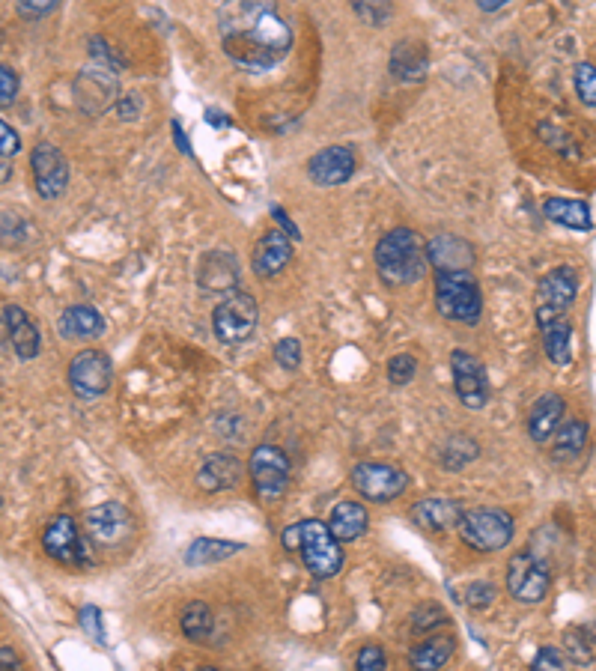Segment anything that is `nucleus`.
Returning a JSON list of instances; mask_svg holds the SVG:
<instances>
[{"label":"nucleus","instance_id":"f257e3e1","mask_svg":"<svg viewBox=\"0 0 596 671\" xmlns=\"http://www.w3.org/2000/svg\"><path fill=\"white\" fill-rule=\"evenodd\" d=\"M218 33L224 54L248 72L278 66L293 48V30L269 0H224Z\"/></svg>","mask_w":596,"mask_h":671},{"label":"nucleus","instance_id":"f03ea898","mask_svg":"<svg viewBox=\"0 0 596 671\" xmlns=\"http://www.w3.org/2000/svg\"><path fill=\"white\" fill-rule=\"evenodd\" d=\"M430 266V254L424 239L409 230V227H397L391 233H385L376 245V269L379 278L391 287H409L418 284L427 275Z\"/></svg>","mask_w":596,"mask_h":671},{"label":"nucleus","instance_id":"7ed1b4c3","mask_svg":"<svg viewBox=\"0 0 596 671\" xmlns=\"http://www.w3.org/2000/svg\"><path fill=\"white\" fill-rule=\"evenodd\" d=\"M436 305L450 323L474 326L483 311V296L477 281L465 272H439L436 278Z\"/></svg>","mask_w":596,"mask_h":671},{"label":"nucleus","instance_id":"20e7f679","mask_svg":"<svg viewBox=\"0 0 596 671\" xmlns=\"http://www.w3.org/2000/svg\"><path fill=\"white\" fill-rule=\"evenodd\" d=\"M576 296H579V272L573 266H558L549 275H543L534 299L537 326L543 329L555 320H567V311L573 308Z\"/></svg>","mask_w":596,"mask_h":671},{"label":"nucleus","instance_id":"39448f33","mask_svg":"<svg viewBox=\"0 0 596 671\" xmlns=\"http://www.w3.org/2000/svg\"><path fill=\"white\" fill-rule=\"evenodd\" d=\"M301 561L316 579H331L343 567V549L331 525L319 519H304L301 522Z\"/></svg>","mask_w":596,"mask_h":671},{"label":"nucleus","instance_id":"423d86ee","mask_svg":"<svg viewBox=\"0 0 596 671\" xmlns=\"http://www.w3.org/2000/svg\"><path fill=\"white\" fill-rule=\"evenodd\" d=\"M513 516L498 507H477L468 510L459 522L462 540L477 552H498L513 540Z\"/></svg>","mask_w":596,"mask_h":671},{"label":"nucleus","instance_id":"0eeeda50","mask_svg":"<svg viewBox=\"0 0 596 671\" xmlns=\"http://www.w3.org/2000/svg\"><path fill=\"white\" fill-rule=\"evenodd\" d=\"M84 531L99 549H123L135 537V519L120 502H105L84 513Z\"/></svg>","mask_w":596,"mask_h":671},{"label":"nucleus","instance_id":"6e6552de","mask_svg":"<svg viewBox=\"0 0 596 671\" xmlns=\"http://www.w3.org/2000/svg\"><path fill=\"white\" fill-rule=\"evenodd\" d=\"M251 484L263 504H275L290 484V460L275 445H260L251 454Z\"/></svg>","mask_w":596,"mask_h":671},{"label":"nucleus","instance_id":"1a4fd4ad","mask_svg":"<svg viewBox=\"0 0 596 671\" xmlns=\"http://www.w3.org/2000/svg\"><path fill=\"white\" fill-rule=\"evenodd\" d=\"M212 329L221 343H242L254 335L257 329V302L254 296L242 293V290H233L227 293V299L215 308L212 314Z\"/></svg>","mask_w":596,"mask_h":671},{"label":"nucleus","instance_id":"9d476101","mask_svg":"<svg viewBox=\"0 0 596 671\" xmlns=\"http://www.w3.org/2000/svg\"><path fill=\"white\" fill-rule=\"evenodd\" d=\"M549 585H552L549 564L534 552H519L507 564V591L513 594V600L540 603L549 594Z\"/></svg>","mask_w":596,"mask_h":671},{"label":"nucleus","instance_id":"9b49d317","mask_svg":"<svg viewBox=\"0 0 596 671\" xmlns=\"http://www.w3.org/2000/svg\"><path fill=\"white\" fill-rule=\"evenodd\" d=\"M352 487L367 502L385 504L400 499L406 493L409 475L397 466H388V463H358L352 469Z\"/></svg>","mask_w":596,"mask_h":671},{"label":"nucleus","instance_id":"f8f14e48","mask_svg":"<svg viewBox=\"0 0 596 671\" xmlns=\"http://www.w3.org/2000/svg\"><path fill=\"white\" fill-rule=\"evenodd\" d=\"M120 84H117V75L111 66H87L81 69V75L75 78V99H78V108L90 117H99L105 114L114 102H120Z\"/></svg>","mask_w":596,"mask_h":671},{"label":"nucleus","instance_id":"ddd939ff","mask_svg":"<svg viewBox=\"0 0 596 671\" xmlns=\"http://www.w3.org/2000/svg\"><path fill=\"white\" fill-rule=\"evenodd\" d=\"M111 379H114L111 358L99 349H84L69 364V385L84 400L102 397L111 388Z\"/></svg>","mask_w":596,"mask_h":671},{"label":"nucleus","instance_id":"4468645a","mask_svg":"<svg viewBox=\"0 0 596 671\" xmlns=\"http://www.w3.org/2000/svg\"><path fill=\"white\" fill-rule=\"evenodd\" d=\"M42 546H45V552L54 561H60L66 567H84V564H90V552H87V546L81 540V531H78V525H75L72 516L51 519L48 528H45V534H42Z\"/></svg>","mask_w":596,"mask_h":671},{"label":"nucleus","instance_id":"2eb2a0df","mask_svg":"<svg viewBox=\"0 0 596 671\" xmlns=\"http://www.w3.org/2000/svg\"><path fill=\"white\" fill-rule=\"evenodd\" d=\"M450 370H453V385H456L459 400L468 409H483L489 400V376H486L483 364L471 352L456 349L450 355Z\"/></svg>","mask_w":596,"mask_h":671},{"label":"nucleus","instance_id":"dca6fc26","mask_svg":"<svg viewBox=\"0 0 596 671\" xmlns=\"http://www.w3.org/2000/svg\"><path fill=\"white\" fill-rule=\"evenodd\" d=\"M30 168H33V182H36V191L42 200H54L66 191L69 162L54 144H36V150L30 156Z\"/></svg>","mask_w":596,"mask_h":671},{"label":"nucleus","instance_id":"f3484780","mask_svg":"<svg viewBox=\"0 0 596 671\" xmlns=\"http://www.w3.org/2000/svg\"><path fill=\"white\" fill-rule=\"evenodd\" d=\"M293 257V239L281 230H269L260 236L257 248H254V257H251V266L260 278H275L287 269Z\"/></svg>","mask_w":596,"mask_h":671},{"label":"nucleus","instance_id":"a211bd4d","mask_svg":"<svg viewBox=\"0 0 596 671\" xmlns=\"http://www.w3.org/2000/svg\"><path fill=\"white\" fill-rule=\"evenodd\" d=\"M355 173V153L349 147H325L307 162V176L316 185H343Z\"/></svg>","mask_w":596,"mask_h":671},{"label":"nucleus","instance_id":"6ab92c4d","mask_svg":"<svg viewBox=\"0 0 596 671\" xmlns=\"http://www.w3.org/2000/svg\"><path fill=\"white\" fill-rule=\"evenodd\" d=\"M197 284L203 293H233L239 284V266L236 257L227 251H209L200 260V272H197Z\"/></svg>","mask_w":596,"mask_h":671},{"label":"nucleus","instance_id":"aec40b11","mask_svg":"<svg viewBox=\"0 0 596 671\" xmlns=\"http://www.w3.org/2000/svg\"><path fill=\"white\" fill-rule=\"evenodd\" d=\"M242 481V463L233 454H209L197 472V487L203 493H224Z\"/></svg>","mask_w":596,"mask_h":671},{"label":"nucleus","instance_id":"412c9836","mask_svg":"<svg viewBox=\"0 0 596 671\" xmlns=\"http://www.w3.org/2000/svg\"><path fill=\"white\" fill-rule=\"evenodd\" d=\"M3 332H6L9 343H12V352H15L21 361L36 358L42 337H39V329L30 323V317H27L18 305H6V308H3Z\"/></svg>","mask_w":596,"mask_h":671},{"label":"nucleus","instance_id":"4be33fe9","mask_svg":"<svg viewBox=\"0 0 596 671\" xmlns=\"http://www.w3.org/2000/svg\"><path fill=\"white\" fill-rule=\"evenodd\" d=\"M391 75L400 78V81H424L427 78V69H430V57H427V48L415 39H403L394 45L391 51Z\"/></svg>","mask_w":596,"mask_h":671},{"label":"nucleus","instance_id":"5701e85b","mask_svg":"<svg viewBox=\"0 0 596 671\" xmlns=\"http://www.w3.org/2000/svg\"><path fill=\"white\" fill-rule=\"evenodd\" d=\"M564 409H567V403H564L558 394H543V397L534 403L531 415H528V436H531L537 445L549 442V439L555 436V430L561 427Z\"/></svg>","mask_w":596,"mask_h":671},{"label":"nucleus","instance_id":"b1692460","mask_svg":"<svg viewBox=\"0 0 596 671\" xmlns=\"http://www.w3.org/2000/svg\"><path fill=\"white\" fill-rule=\"evenodd\" d=\"M430 263L439 266V272H465L474 263V248L459 236H436L427 245Z\"/></svg>","mask_w":596,"mask_h":671},{"label":"nucleus","instance_id":"393cba45","mask_svg":"<svg viewBox=\"0 0 596 671\" xmlns=\"http://www.w3.org/2000/svg\"><path fill=\"white\" fill-rule=\"evenodd\" d=\"M465 516L462 504L453 499H424L412 507V519L427 528V531H447L453 525H459Z\"/></svg>","mask_w":596,"mask_h":671},{"label":"nucleus","instance_id":"a878e982","mask_svg":"<svg viewBox=\"0 0 596 671\" xmlns=\"http://www.w3.org/2000/svg\"><path fill=\"white\" fill-rule=\"evenodd\" d=\"M57 332L66 340H84V337H102L105 335V320L96 308L90 305H72L63 311Z\"/></svg>","mask_w":596,"mask_h":671},{"label":"nucleus","instance_id":"bb28decb","mask_svg":"<svg viewBox=\"0 0 596 671\" xmlns=\"http://www.w3.org/2000/svg\"><path fill=\"white\" fill-rule=\"evenodd\" d=\"M543 215L561 227H570V230H591L594 221H591V209L588 203L582 200H570V197H549L543 203Z\"/></svg>","mask_w":596,"mask_h":671},{"label":"nucleus","instance_id":"cd10ccee","mask_svg":"<svg viewBox=\"0 0 596 671\" xmlns=\"http://www.w3.org/2000/svg\"><path fill=\"white\" fill-rule=\"evenodd\" d=\"M328 525H331V531L337 534L340 543H352L367 531V510L358 502H340L331 510Z\"/></svg>","mask_w":596,"mask_h":671},{"label":"nucleus","instance_id":"c85d7f7f","mask_svg":"<svg viewBox=\"0 0 596 671\" xmlns=\"http://www.w3.org/2000/svg\"><path fill=\"white\" fill-rule=\"evenodd\" d=\"M543 332V346L552 364H570L573 358V326L570 320H555L540 329Z\"/></svg>","mask_w":596,"mask_h":671},{"label":"nucleus","instance_id":"c756f323","mask_svg":"<svg viewBox=\"0 0 596 671\" xmlns=\"http://www.w3.org/2000/svg\"><path fill=\"white\" fill-rule=\"evenodd\" d=\"M239 549H242V543H227V540L203 537V540H194V543L185 549V564H191V567L215 564V561H224V558L236 555Z\"/></svg>","mask_w":596,"mask_h":671},{"label":"nucleus","instance_id":"7c9ffc66","mask_svg":"<svg viewBox=\"0 0 596 671\" xmlns=\"http://www.w3.org/2000/svg\"><path fill=\"white\" fill-rule=\"evenodd\" d=\"M453 645H456V642H453L450 636H433L430 642L418 645V648L409 654V666L424 671L442 669L447 660L453 657Z\"/></svg>","mask_w":596,"mask_h":671},{"label":"nucleus","instance_id":"2f4dec72","mask_svg":"<svg viewBox=\"0 0 596 671\" xmlns=\"http://www.w3.org/2000/svg\"><path fill=\"white\" fill-rule=\"evenodd\" d=\"M585 442H588V424L573 418V421H567L564 427L555 430V448L552 451H555L558 460H573L585 451Z\"/></svg>","mask_w":596,"mask_h":671},{"label":"nucleus","instance_id":"473e14b6","mask_svg":"<svg viewBox=\"0 0 596 671\" xmlns=\"http://www.w3.org/2000/svg\"><path fill=\"white\" fill-rule=\"evenodd\" d=\"M179 624H182V633L191 639V642H203V639H209V633H212V609L206 606V603H188L185 609H182V618H179Z\"/></svg>","mask_w":596,"mask_h":671},{"label":"nucleus","instance_id":"72a5a7b5","mask_svg":"<svg viewBox=\"0 0 596 671\" xmlns=\"http://www.w3.org/2000/svg\"><path fill=\"white\" fill-rule=\"evenodd\" d=\"M355 15L370 24V27H385L394 15V3L391 0H352Z\"/></svg>","mask_w":596,"mask_h":671},{"label":"nucleus","instance_id":"f704fd0d","mask_svg":"<svg viewBox=\"0 0 596 671\" xmlns=\"http://www.w3.org/2000/svg\"><path fill=\"white\" fill-rule=\"evenodd\" d=\"M477 454H480L477 442H471V439H465V436H453V439L445 445V451H442V463H445L447 469H462V466L471 463Z\"/></svg>","mask_w":596,"mask_h":671},{"label":"nucleus","instance_id":"c9c22d12","mask_svg":"<svg viewBox=\"0 0 596 671\" xmlns=\"http://www.w3.org/2000/svg\"><path fill=\"white\" fill-rule=\"evenodd\" d=\"M576 93L585 105L596 108V66H591V63L576 66Z\"/></svg>","mask_w":596,"mask_h":671},{"label":"nucleus","instance_id":"e433bc0d","mask_svg":"<svg viewBox=\"0 0 596 671\" xmlns=\"http://www.w3.org/2000/svg\"><path fill=\"white\" fill-rule=\"evenodd\" d=\"M415 373H418V361L406 352H400L388 361V376L394 385H409L415 379Z\"/></svg>","mask_w":596,"mask_h":671},{"label":"nucleus","instance_id":"4c0bfd02","mask_svg":"<svg viewBox=\"0 0 596 671\" xmlns=\"http://www.w3.org/2000/svg\"><path fill=\"white\" fill-rule=\"evenodd\" d=\"M445 621L447 615L442 606H421V609L412 615V627H415V633H430V630L442 627Z\"/></svg>","mask_w":596,"mask_h":671},{"label":"nucleus","instance_id":"58836bf2","mask_svg":"<svg viewBox=\"0 0 596 671\" xmlns=\"http://www.w3.org/2000/svg\"><path fill=\"white\" fill-rule=\"evenodd\" d=\"M471 609H486L495 600V585L492 582H471L465 585V597H462Z\"/></svg>","mask_w":596,"mask_h":671},{"label":"nucleus","instance_id":"ea45409f","mask_svg":"<svg viewBox=\"0 0 596 671\" xmlns=\"http://www.w3.org/2000/svg\"><path fill=\"white\" fill-rule=\"evenodd\" d=\"M275 358H278V364H281L284 370H296L298 364H301V343H298L296 337H284V340H278V343H275Z\"/></svg>","mask_w":596,"mask_h":671},{"label":"nucleus","instance_id":"a19ab883","mask_svg":"<svg viewBox=\"0 0 596 671\" xmlns=\"http://www.w3.org/2000/svg\"><path fill=\"white\" fill-rule=\"evenodd\" d=\"M57 0H15V9L24 21H39L48 12H54Z\"/></svg>","mask_w":596,"mask_h":671},{"label":"nucleus","instance_id":"79ce46f5","mask_svg":"<svg viewBox=\"0 0 596 671\" xmlns=\"http://www.w3.org/2000/svg\"><path fill=\"white\" fill-rule=\"evenodd\" d=\"M355 666L361 671H379L385 669V654L379 645H364L355 657Z\"/></svg>","mask_w":596,"mask_h":671},{"label":"nucleus","instance_id":"37998d69","mask_svg":"<svg viewBox=\"0 0 596 671\" xmlns=\"http://www.w3.org/2000/svg\"><path fill=\"white\" fill-rule=\"evenodd\" d=\"M81 627L96 639V642H105V633H102V612L96 606H84L81 609Z\"/></svg>","mask_w":596,"mask_h":671},{"label":"nucleus","instance_id":"c03bdc74","mask_svg":"<svg viewBox=\"0 0 596 671\" xmlns=\"http://www.w3.org/2000/svg\"><path fill=\"white\" fill-rule=\"evenodd\" d=\"M15 93H18V78L9 66H0V105H12L15 102Z\"/></svg>","mask_w":596,"mask_h":671},{"label":"nucleus","instance_id":"a18cd8bd","mask_svg":"<svg viewBox=\"0 0 596 671\" xmlns=\"http://www.w3.org/2000/svg\"><path fill=\"white\" fill-rule=\"evenodd\" d=\"M534 669H546V671L564 669V654H561L558 648H543V651L534 657Z\"/></svg>","mask_w":596,"mask_h":671},{"label":"nucleus","instance_id":"49530a36","mask_svg":"<svg viewBox=\"0 0 596 671\" xmlns=\"http://www.w3.org/2000/svg\"><path fill=\"white\" fill-rule=\"evenodd\" d=\"M117 114L123 117V120H138L141 117V96H120V102H117Z\"/></svg>","mask_w":596,"mask_h":671},{"label":"nucleus","instance_id":"de8ad7c7","mask_svg":"<svg viewBox=\"0 0 596 671\" xmlns=\"http://www.w3.org/2000/svg\"><path fill=\"white\" fill-rule=\"evenodd\" d=\"M0 138H3L0 156H3V159L15 156V153H18V135L12 132V126H9V123H0Z\"/></svg>","mask_w":596,"mask_h":671},{"label":"nucleus","instance_id":"09e8293b","mask_svg":"<svg viewBox=\"0 0 596 671\" xmlns=\"http://www.w3.org/2000/svg\"><path fill=\"white\" fill-rule=\"evenodd\" d=\"M272 215H275V221L281 224V230H284V233H287V236H290L293 242H296V239H301L298 227H296V224H293V221H290V218H287V212H284L281 206H275V209H272Z\"/></svg>","mask_w":596,"mask_h":671},{"label":"nucleus","instance_id":"8fccbe9b","mask_svg":"<svg viewBox=\"0 0 596 671\" xmlns=\"http://www.w3.org/2000/svg\"><path fill=\"white\" fill-rule=\"evenodd\" d=\"M284 546H287V549H293V552L301 549V522H296V525H290V528H287V534H284Z\"/></svg>","mask_w":596,"mask_h":671},{"label":"nucleus","instance_id":"3c124183","mask_svg":"<svg viewBox=\"0 0 596 671\" xmlns=\"http://www.w3.org/2000/svg\"><path fill=\"white\" fill-rule=\"evenodd\" d=\"M510 0H477V6L483 9V12H498L501 6H507Z\"/></svg>","mask_w":596,"mask_h":671},{"label":"nucleus","instance_id":"603ef678","mask_svg":"<svg viewBox=\"0 0 596 671\" xmlns=\"http://www.w3.org/2000/svg\"><path fill=\"white\" fill-rule=\"evenodd\" d=\"M0 666H3V671H9V666H15V654L9 651V645L0 648Z\"/></svg>","mask_w":596,"mask_h":671},{"label":"nucleus","instance_id":"864d4df0","mask_svg":"<svg viewBox=\"0 0 596 671\" xmlns=\"http://www.w3.org/2000/svg\"><path fill=\"white\" fill-rule=\"evenodd\" d=\"M173 135H176V147H182V153H185V156H191V147L185 144V135H182V129H179L176 123H173Z\"/></svg>","mask_w":596,"mask_h":671}]
</instances>
